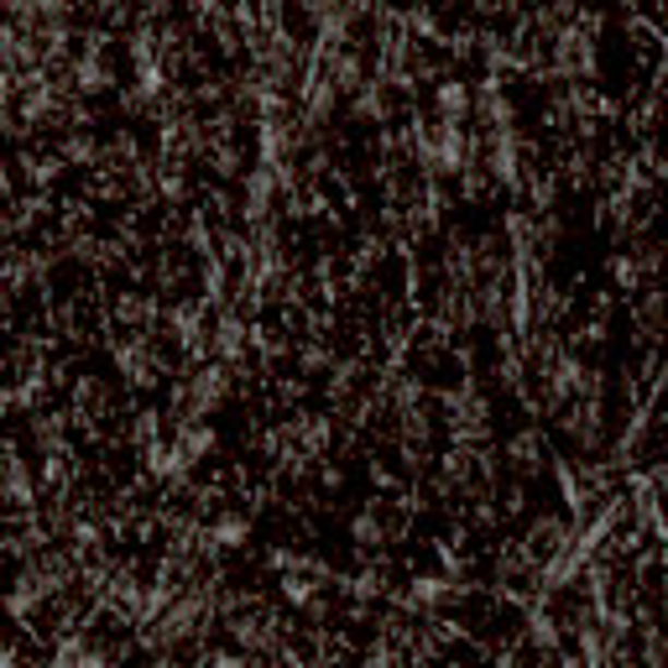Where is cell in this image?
Listing matches in <instances>:
<instances>
[{"label": "cell", "instance_id": "obj_1", "mask_svg": "<svg viewBox=\"0 0 668 668\" xmlns=\"http://www.w3.org/2000/svg\"><path fill=\"white\" fill-rule=\"evenodd\" d=\"M79 668H110V664H105L99 653H84V658H79Z\"/></svg>", "mask_w": 668, "mask_h": 668}, {"label": "cell", "instance_id": "obj_3", "mask_svg": "<svg viewBox=\"0 0 668 668\" xmlns=\"http://www.w3.org/2000/svg\"><path fill=\"white\" fill-rule=\"evenodd\" d=\"M5 668H16V664H5Z\"/></svg>", "mask_w": 668, "mask_h": 668}, {"label": "cell", "instance_id": "obj_2", "mask_svg": "<svg viewBox=\"0 0 668 668\" xmlns=\"http://www.w3.org/2000/svg\"><path fill=\"white\" fill-rule=\"evenodd\" d=\"M0 95H5V73H0Z\"/></svg>", "mask_w": 668, "mask_h": 668}]
</instances>
